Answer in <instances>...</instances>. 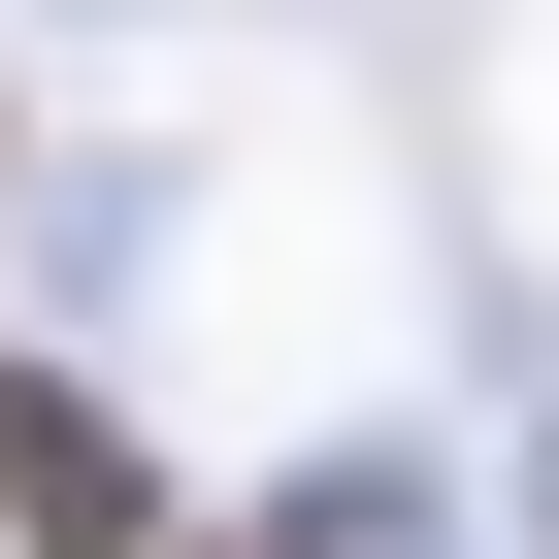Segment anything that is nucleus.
<instances>
[{
  "mask_svg": "<svg viewBox=\"0 0 559 559\" xmlns=\"http://www.w3.org/2000/svg\"><path fill=\"white\" fill-rule=\"evenodd\" d=\"M0 526H34V559H165V461H132L99 395H34V362H0Z\"/></svg>",
  "mask_w": 559,
  "mask_h": 559,
  "instance_id": "obj_1",
  "label": "nucleus"
}]
</instances>
